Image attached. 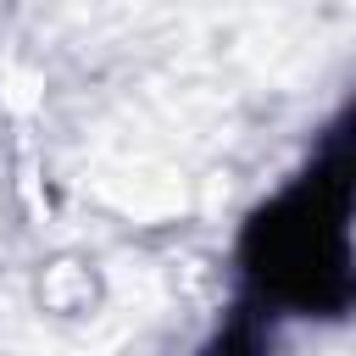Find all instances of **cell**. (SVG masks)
<instances>
[{
    "mask_svg": "<svg viewBox=\"0 0 356 356\" xmlns=\"http://www.w3.org/2000/svg\"><path fill=\"white\" fill-rule=\"evenodd\" d=\"M261 278L289 300L345 295V178H306L261 222Z\"/></svg>",
    "mask_w": 356,
    "mask_h": 356,
    "instance_id": "1",
    "label": "cell"
}]
</instances>
